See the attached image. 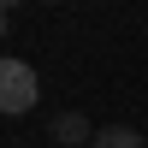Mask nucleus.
I'll list each match as a JSON object with an SVG mask.
<instances>
[{"label":"nucleus","mask_w":148,"mask_h":148,"mask_svg":"<svg viewBox=\"0 0 148 148\" xmlns=\"http://www.w3.org/2000/svg\"><path fill=\"white\" fill-rule=\"evenodd\" d=\"M42 83H36L30 59H0V113H30Z\"/></svg>","instance_id":"nucleus-1"},{"label":"nucleus","mask_w":148,"mask_h":148,"mask_svg":"<svg viewBox=\"0 0 148 148\" xmlns=\"http://www.w3.org/2000/svg\"><path fill=\"white\" fill-rule=\"evenodd\" d=\"M0 36H6V6H0Z\"/></svg>","instance_id":"nucleus-4"},{"label":"nucleus","mask_w":148,"mask_h":148,"mask_svg":"<svg viewBox=\"0 0 148 148\" xmlns=\"http://www.w3.org/2000/svg\"><path fill=\"white\" fill-rule=\"evenodd\" d=\"M47 130H53V142H59V148H83V142H95V125H89L83 113H59Z\"/></svg>","instance_id":"nucleus-2"},{"label":"nucleus","mask_w":148,"mask_h":148,"mask_svg":"<svg viewBox=\"0 0 148 148\" xmlns=\"http://www.w3.org/2000/svg\"><path fill=\"white\" fill-rule=\"evenodd\" d=\"M89 148H148V142H142V130H130V125H107V130H95Z\"/></svg>","instance_id":"nucleus-3"},{"label":"nucleus","mask_w":148,"mask_h":148,"mask_svg":"<svg viewBox=\"0 0 148 148\" xmlns=\"http://www.w3.org/2000/svg\"><path fill=\"white\" fill-rule=\"evenodd\" d=\"M0 6H18V0H0Z\"/></svg>","instance_id":"nucleus-5"}]
</instances>
